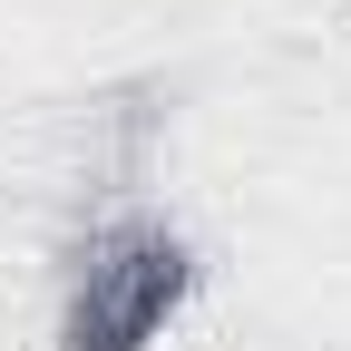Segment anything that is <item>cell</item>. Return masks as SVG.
Segmentation results:
<instances>
[{
	"label": "cell",
	"instance_id": "6da1fadb",
	"mask_svg": "<svg viewBox=\"0 0 351 351\" xmlns=\"http://www.w3.org/2000/svg\"><path fill=\"white\" fill-rule=\"evenodd\" d=\"M205 263L166 215H108L88 225L59 283V351H147L195 302Z\"/></svg>",
	"mask_w": 351,
	"mask_h": 351
}]
</instances>
